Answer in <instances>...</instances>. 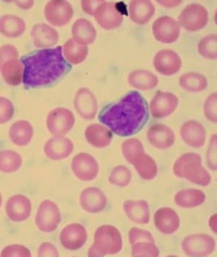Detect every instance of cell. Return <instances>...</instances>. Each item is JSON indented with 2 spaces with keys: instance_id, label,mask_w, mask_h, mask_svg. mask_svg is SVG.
I'll use <instances>...</instances> for the list:
<instances>
[{
  "instance_id": "obj_1",
  "label": "cell",
  "mask_w": 217,
  "mask_h": 257,
  "mask_svg": "<svg viewBox=\"0 0 217 257\" xmlns=\"http://www.w3.org/2000/svg\"><path fill=\"white\" fill-rule=\"evenodd\" d=\"M148 117V102L136 91H129L117 102L103 107L99 114L102 123L122 137H130L141 132Z\"/></svg>"
},
{
  "instance_id": "obj_2",
  "label": "cell",
  "mask_w": 217,
  "mask_h": 257,
  "mask_svg": "<svg viewBox=\"0 0 217 257\" xmlns=\"http://www.w3.org/2000/svg\"><path fill=\"white\" fill-rule=\"evenodd\" d=\"M21 61L24 65L23 81L29 88L50 86L72 69L63 57L62 46L34 51L21 57Z\"/></svg>"
},
{
  "instance_id": "obj_3",
  "label": "cell",
  "mask_w": 217,
  "mask_h": 257,
  "mask_svg": "<svg viewBox=\"0 0 217 257\" xmlns=\"http://www.w3.org/2000/svg\"><path fill=\"white\" fill-rule=\"evenodd\" d=\"M201 163V157L198 154H184L174 163L173 173L177 178L187 179L199 186H208L211 181V176L202 166Z\"/></svg>"
},
{
  "instance_id": "obj_4",
  "label": "cell",
  "mask_w": 217,
  "mask_h": 257,
  "mask_svg": "<svg viewBox=\"0 0 217 257\" xmlns=\"http://www.w3.org/2000/svg\"><path fill=\"white\" fill-rule=\"evenodd\" d=\"M123 246L120 230L111 225H104L96 229L94 242L90 247L89 256H104L117 254Z\"/></svg>"
},
{
  "instance_id": "obj_5",
  "label": "cell",
  "mask_w": 217,
  "mask_h": 257,
  "mask_svg": "<svg viewBox=\"0 0 217 257\" xmlns=\"http://www.w3.org/2000/svg\"><path fill=\"white\" fill-rule=\"evenodd\" d=\"M182 251L187 256H206L215 250L214 239L204 233H195L187 235L182 240Z\"/></svg>"
},
{
  "instance_id": "obj_6",
  "label": "cell",
  "mask_w": 217,
  "mask_h": 257,
  "mask_svg": "<svg viewBox=\"0 0 217 257\" xmlns=\"http://www.w3.org/2000/svg\"><path fill=\"white\" fill-rule=\"evenodd\" d=\"M208 13L205 8L200 4L186 7L178 17V24L187 32H198L208 24Z\"/></svg>"
},
{
  "instance_id": "obj_7",
  "label": "cell",
  "mask_w": 217,
  "mask_h": 257,
  "mask_svg": "<svg viewBox=\"0 0 217 257\" xmlns=\"http://www.w3.org/2000/svg\"><path fill=\"white\" fill-rule=\"evenodd\" d=\"M75 122L74 114L67 108H55L47 115V129L55 137H63L71 132Z\"/></svg>"
},
{
  "instance_id": "obj_8",
  "label": "cell",
  "mask_w": 217,
  "mask_h": 257,
  "mask_svg": "<svg viewBox=\"0 0 217 257\" xmlns=\"http://www.w3.org/2000/svg\"><path fill=\"white\" fill-rule=\"evenodd\" d=\"M36 225L39 230L44 232L55 231L61 221L60 208L51 200L41 203L36 217Z\"/></svg>"
},
{
  "instance_id": "obj_9",
  "label": "cell",
  "mask_w": 217,
  "mask_h": 257,
  "mask_svg": "<svg viewBox=\"0 0 217 257\" xmlns=\"http://www.w3.org/2000/svg\"><path fill=\"white\" fill-rule=\"evenodd\" d=\"M97 24L106 30H113L122 25L123 14L119 8L118 4L104 1L94 13Z\"/></svg>"
},
{
  "instance_id": "obj_10",
  "label": "cell",
  "mask_w": 217,
  "mask_h": 257,
  "mask_svg": "<svg viewBox=\"0 0 217 257\" xmlns=\"http://www.w3.org/2000/svg\"><path fill=\"white\" fill-rule=\"evenodd\" d=\"M71 169L78 179L91 181L98 176L99 166L94 157L86 152H81L72 160Z\"/></svg>"
},
{
  "instance_id": "obj_11",
  "label": "cell",
  "mask_w": 217,
  "mask_h": 257,
  "mask_svg": "<svg viewBox=\"0 0 217 257\" xmlns=\"http://www.w3.org/2000/svg\"><path fill=\"white\" fill-rule=\"evenodd\" d=\"M45 16L51 25L61 27L71 21L73 16V8L68 2L53 0L45 6Z\"/></svg>"
},
{
  "instance_id": "obj_12",
  "label": "cell",
  "mask_w": 217,
  "mask_h": 257,
  "mask_svg": "<svg viewBox=\"0 0 217 257\" xmlns=\"http://www.w3.org/2000/svg\"><path fill=\"white\" fill-rule=\"evenodd\" d=\"M155 39L164 44H172L178 39L180 27L177 21L169 16H161L152 26Z\"/></svg>"
},
{
  "instance_id": "obj_13",
  "label": "cell",
  "mask_w": 217,
  "mask_h": 257,
  "mask_svg": "<svg viewBox=\"0 0 217 257\" xmlns=\"http://www.w3.org/2000/svg\"><path fill=\"white\" fill-rule=\"evenodd\" d=\"M178 104V98L175 94L158 91L151 101L150 112L154 118H164L176 110Z\"/></svg>"
},
{
  "instance_id": "obj_14",
  "label": "cell",
  "mask_w": 217,
  "mask_h": 257,
  "mask_svg": "<svg viewBox=\"0 0 217 257\" xmlns=\"http://www.w3.org/2000/svg\"><path fill=\"white\" fill-rule=\"evenodd\" d=\"M60 243L66 249L76 251L82 248L88 239L87 230L79 223L67 225L60 232Z\"/></svg>"
},
{
  "instance_id": "obj_15",
  "label": "cell",
  "mask_w": 217,
  "mask_h": 257,
  "mask_svg": "<svg viewBox=\"0 0 217 257\" xmlns=\"http://www.w3.org/2000/svg\"><path fill=\"white\" fill-rule=\"evenodd\" d=\"M153 66L160 74L172 75L178 73L182 63L178 54L171 50L159 51L153 58Z\"/></svg>"
},
{
  "instance_id": "obj_16",
  "label": "cell",
  "mask_w": 217,
  "mask_h": 257,
  "mask_svg": "<svg viewBox=\"0 0 217 257\" xmlns=\"http://www.w3.org/2000/svg\"><path fill=\"white\" fill-rule=\"evenodd\" d=\"M74 107L83 119H94L98 112L95 95L89 88H80L75 95Z\"/></svg>"
},
{
  "instance_id": "obj_17",
  "label": "cell",
  "mask_w": 217,
  "mask_h": 257,
  "mask_svg": "<svg viewBox=\"0 0 217 257\" xmlns=\"http://www.w3.org/2000/svg\"><path fill=\"white\" fill-rule=\"evenodd\" d=\"M107 199L102 190L89 187L83 190L80 196V204L89 213H99L107 207Z\"/></svg>"
},
{
  "instance_id": "obj_18",
  "label": "cell",
  "mask_w": 217,
  "mask_h": 257,
  "mask_svg": "<svg viewBox=\"0 0 217 257\" xmlns=\"http://www.w3.org/2000/svg\"><path fill=\"white\" fill-rule=\"evenodd\" d=\"M6 209L10 220L15 222H23L30 217L32 202L24 195H15L8 199Z\"/></svg>"
},
{
  "instance_id": "obj_19",
  "label": "cell",
  "mask_w": 217,
  "mask_h": 257,
  "mask_svg": "<svg viewBox=\"0 0 217 257\" xmlns=\"http://www.w3.org/2000/svg\"><path fill=\"white\" fill-rule=\"evenodd\" d=\"M74 150L73 142L63 137H55L46 142L44 152L46 156L52 160H62L68 158Z\"/></svg>"
},
{
  "instance_id": "obj_20",
  "label": "cell",
  "mask_w": 217,
  "mask_h": 257,
  "mask_svg": "<svg viewBox=\"0 0 217 257\" xmlns=\"http://www.w3.org/2000/svg\"><path fill=\"white\" fill-rule=\"evenodd\" d=\"M147 139L155 148L167 150L174 145L175 135L172 128L162 124H156L147 132Z\"/></svg>"
},
{
  "instance_id": "obj_21",
  "label": "cell",
  "mask_w": 217,
  "mask_h": 257,
  "mask_svg": "<svg viewBox=\"0 0 217 257\" xmlns=\"http://www.w3.org/2000/svg\"><path fill=\"white\" fill-rule=\"evenodd\" d=\"M205 127L198 121L188 120L181 126V138L193 148H200L205 145Z\"/></svg>"
},
{
  "instance_id": "obj_22",
  "label": "cell",
  "mask_w": 217,
  "mask_h": 257,
  "mask_svg": "<svg viewBox=\"0 0 217 257\" xmlns=\"http://www.w3.org/2000/svg\"><path fill=\"white\" fill-rule=\"evenodd\" d=\"M154 225L160 232L170 235L178 230L180 220L178 214L172 208L162 207L154 214Z\"/></svg>"
},
{
  "instance_id": "obj_23",
  "label": "cell",
  "mask_w": 217,
  "mask_h": 257,
  "mask_svg": "<svg viewBox=\"0 0 217 257\" xmlns=\"http://www.w3.org/2000/svg\"><path fill=\"white\" fill-rule=\"evenodd\" d=\"M31 35L33 42L37 48H51L56 45L59 41L58 32L52 26L45 24L34 26Z\"/></svg>"
},
{
  "instance_id": "obj_24",
  "label": "cell",
  "mask_w": 217,
  "mask_h": 257,
  "mask_svg": "<svg viewBox=\"0 0 217 257\" xmlns=\"http://www.w3.org/2000/svg\"><path fill=\"white\" fill-rule=\"evenodd\" d=\"M123 209L127 217L135 223L146 225L150 221V207L143 199L127 200L124 202Z\"/></svg>"
},
{
  "instance_id": "obj_25",
  "label": "cell",
  "mask_w": 217,
  "mask_h": 257,
  "mask_svg": "<svg viewBox=\"0 0 217 257\" xmlns=\"http://www.w3.org/2000/svg\"><path fill=\"white\" fill-rule=\"evenodd\" d=\"M73 39L77 43L83 46H88L94 43L97 37L95 27L89 21L79 19L75 21L72 26Z\"/></svg>"
},
{
  "instance_id": "obj_26",
  "label": "cell",
  "mask_w": 217,
  "mask_h": 257,
  "mask_svg": "<svg viewBox=\"0 0 217 257\" xmlns=\"http://www.w3.org/2000/svg\"><path fill=\"white\" fill-rule=\"evenodd\" d=\"M85 138L96 148H105L112 140V132L102 124H91L85 131Z\"/></svg>"
},
{
  "instance_id": "obj_27",
  "label": "cell",
  "mask_w": 217,
  "mask_h": 257,
  "mask_svg": "<svg viewBox=\"0 0 217 257\" xmlns=\"http://www.w3.org/2000/svg\"><path fill=\"white\" fill-rule=\"evenodd\" d=\"M130 19L135 24L143 25L148 23L155 13V7L148 0H135L129 5Z\"/></svg>"
},
{
  "instance_id": "obj_28",
  "label": "cell",
  "mask_w": 217,
  "mask_h": 257,
  "mask_svg": "<svg viewBox=\"0 0 217 257\" xmlns=\"http://www.w3.org/2000/svg\"><path fill=\"white\" fill-rule=\"evenodd\" d=\"M34 136V128L27 120H19L11 125L9 137L11 142L19 147H26L30 143Z\"/></svg>"
},
{
  "instance_id": "obj_29",
  "label": "cell",
  "mask_w": 217,
  "mask_h": 257,
  "mask_svg": "<svg viewBox=\"0 0 217 257\" xmlns=\"http://www.w3.org/2000/svg\"><path fill=\"white\" fill-rule=\"evenodd\" d=\"M128 81L132 87L149 91L157 86L159 78L153 73L146 70H135L128 75Z\"/></svg>"
},
{
  "instance_id": "obj_30",
  "label": "cell",
  "mask_w": 217,
  "mask_h": 257,
  "mask_svg": "<svg viewBox=\"0 0 217 257\" xmlns=\"http://www.w3.org/2000/svg\"><path fill=\"white\" fill-rule=\"evenodd\" d=\"M26 30L24 19L16 15H5L0 18V34L8 38H16L22 35Z\"/></svg>"
},
{
  "instance_id": "obj_31",
  "label": "cell",
  "mask_w": 217,
  "mask_h": 257,
  "mask_svg": "<svg viewBox=\"0 0 217 257\" xmlns=\"http://www.w3.org/2000/svg\"><path fill=\"white\" fill-rule=\"evenodd\" d=\"M205 201V195L199 189H183L174 196V202L182 208H195L202 205Z\"/></svg>"
},
{
  "instance_id": "obj_32",
  "label": "cell",
  "mask_w": 217,
  "mask_h": 257,
  "mask_svg": "<svg viewBox=\"0 0 217 257\" xmlns=\"http://www.w3.org/2000/svg\"><path fill=\"white\" fill-rule=\"evenodd\" d=\"M3 79L8 84L16 86L21 84L24 78V65L19 59L7 61L0 69Z\"/></svg>"
},
{
  "instance_id": "obj_33",
  "label": "cell",
  "mask_w": 217,
  "mask_h": 257,
  "mask_svg": "<svg viewBox=\"0 0 217 257\" xmlns=\"http://www.w3.org/2000/svg\"><path fill=\"white\" fill-rule=\"evenodd\" d=\"M63 55L68 63L78 65L86 60L89 55V48L81 45L73 39H68L63 48Z\"/></svg>"
},
{
  "instance_id": "obj_34",
  "label": "cell",
  "mask_w": 217,
  "mask_h": 257,
  "mask_svg": "<svg viewBox=\"0 0 217 257\" xmlns=\"http://www.w3.org/2000/svg\"><path fill=\"white\" fill-rule=\"evenodd\" d=\"M133 165L138 174L143 180L151 181L157 176V164L152 157L145 152L137 159Z\"/></svg>"
},
{
  "instance_id": "obj_35",
  "label": "cell",
  "mask_w": 217,
  "mask_h": 257,
  "mask_svg": "<svg viewBox=\"0 0 217 257\" xmlns=\"http://www.w3.org/2000/svg\"><path fill=\"white\" fill-rule=\"evenodd\" d=\"M179 84L189 92H200L207 87L208 81L204 75L196 72H190L179 78Z\"/></svg>"
},
{
  "instance_id": "obj_36",
  "label": "cell",
  "mask_w": 217,
  "mask_h": 257,
  "mask_svg": "<svg viewBox=\"0 0 217 257\" xmlns=\"http://www.w3.org/2000/svg\"><path fill=\"white\" fill-rule=\"evenodd\" d=\"M22 163V157L16 151H0V172L14 173L21 168Z\"/></svg>"
},
{
  "instance_id": "obj_37",
  "label": "cell",
  "mask_w": 217,
  "mask_h": 257,
  "mask_svg": "<svg viewBox=\"0 0 217 257\" xmlns=\"http://www.w3.org/2000/svg\"><path fill=\"white\" fill-rule=\"evenodd\" d=\"M122 152L125 160L133 165L137 159L144 153L143 144L139 139L131 138L124 141L122 145Z\"/></svg>"
},
{
  "instance_id": "obj_38",
  "label": "cell",
  "mask_w": 217,
  "mask_h": 257,
  "mask_svg": "<svg viewBox=\"0 0 217 257\" xmlns=\"http://www.w3.org/2000/svg\"><path fill=\"white\" fill-rule=\"evenodd\" d=\"M132 173L128 167L117 165L111 172L109 181L111 184L117 187L125 188L131 182Z\"/></svg>"
},
{
  "instance_id": "obj_39",
  "label": "cell",
  "mask_w": 217,
  "mask_h": 257,
  "mask_svg": "<svg viewBox=\"0 0 217 257\" xmlns=\"http://www.w3.org/2000/svg\"><path fill=\"white\" fill-rule=\"evenodd\" d=\"M198 52L202 57L208 60H216L217 58V36L209 34L203 37L199 42Z\"/></svg>"
},
{
  "instance_id": "obj_40",
  "label": "cell",
  "mask_w": 217,
  "mask_h": 257,
  "mask_svg": "<svg viewBox=\"0 0 217 257\" xmlns=\"http://www.w3.org/2000/svg\"><path fill=\"white\" fill-rule=\"evenodd\" d=\"M133 256H159V249L153 242H138L131 245Z\"/></svg>"
},
{
  "instance_id": "obj_41",
  "label": "cell",
  "mask_w": 217,
  "mask_h": 257,
  "mask_svg": "<svg viewBox=\"0 0 217 257\" xmlns=\"http://www.w3.org/2000/svg\"><path fill=\"white\" fill-rule=\"evenodd\" d=\"M128 238L129 243L131 245L138 242L147 241L155 243L154 238L151 232L138 227H133L129 230Z\"/></svg>"
},
{
  "instance_id": "obj_42",
  "label": "cell",
  "mask_w": 217,
  "mask_h": 257,
  "mask_svg": "<svg viewBox=\"0 0 217 257\" xmlns=\"http://www.w3.org/2000/svg\"><path fill=\"white\" fill-rule=\"evenodd\" d=\"M213 93L207 97L204 103L203 111L206 119L210 122H217V95Z\"/></svg>"
},
{
  "instance_id": "obj_43",
  "label": "cell",
  "mask_w": 217,
  "mask_h": 257,
  "mask_svg": "<svg viewBox=\"0 0 217 257\" xmlns=\"http://www.w3.org/2000/svg\"><path fill=\"white\" fill-rule=\"evenodd\" d=\"M15 109L12 101L0 96V124L6 123L14 115Z\"/></svg>"
},
{
  "instance_id": "obj_44",
  "label": "cell",
  "mask_w": 217,
  "mask_h": 257,
  "mask_svg": "<svg viewBox=\"0 0 217 257\" xmlns=\"http://www.w3.org/2000/svg\"><path fill=\"white\" fill-rule=\"evenodd\" d=\"M216 134H213L210 139L208 150L206 154V163L208 168L211 170L216 171L217 168L216 149H217Z\"/></svg>"
},
{
  "instance_id": "obj_45",
  "label": "cell",
  "mask_w": 217,
  "mask_h": 257,
  "mask_svg": "<svg viewBox=\"0 0 217 257\" xmlns=\"http://www.w3.org/2000/svg\"><path fill=\"white\" fill-rule=\"evenodd\" d=\"M1 256H32V253L24 245L13 244L3 248Z\"/></svg>"
},
{
  "instance_id": "obj_46",
  "label": "cell",
  "mask_w": 217,
  "mask_h": 257,
  "mask_svg": "<svg viewBox=\"0 0 217 257\" xmlns=\"http://www.w3.org/2000/svg\"><path fill=\"white\" fill-rule=\"evenodd\" d=\"M19 53L17 48L11 44H6L0 47V69L8 60L19 57Z\"/></svg>"
},
{
  "instance_id": "obj_47",
  "label": "cell",
  "mask_w": 217,
  "mask_h": 257,
  "mask_svg": "<svg viewBox=\"0 0 217 257\" xmlns=\"http://www.w3.org/2000/svg\"><path fill=\"white\" fill-rule=\"evenodd\" d=\"M39 256H59V252L56 247L52 243H42L39 246L38 250Z\"/></svg>"
},
{
  "instance_id": "obj_48",
  "label": "cell",
  "mask_w": 217,
  "mask_h": 257,
  "mask_svg": "<svg viewBox=\"0 0 217 257\" xmlns=\"http://www.w3.org/2000/svg\"><path fill=\"white\" fill-rule=\"evenodd\" d=\"M104 1H81V7L83 11L89 16H94L96 8L100 6Z\"/></svg>"
},
{
  "instance_id": "obj_49",
  "label": "cell",
  "mask_w": 217,
  "mask_h": 257,
  "mask_svg": "<svg viewBox=\"0 0 217 257\" xmlns=\"http://www.w3.org/2000/svg\"><path fill=\"white\" fill-rule=\"evenodd\" d=\"M15 3L21 9L24 10L31 9L34 5V1H15Z\"/></svg>"
},
{
  "instance_id": "obj_50",
  "label": "cell",
  "mask_w": 217,
  "mask_h": 257,
  "mask_svg": "<svg viewBox=\"0 0 217 257\" xmlns=\"http://www.w3.org/2000/svg\"><path fill=\"white\" fill-rule=\"evenodd\" d=\"M159 4L161 5V6L165 7V8H173V7H175L178 6V5L180 4L181 2L182 1H157Z\"/></svg>"
},
{
  "instance_id": "obj_51",
  "label": "cell",
  "mask_w": 217,
  "mask_h": 257,
  "mask_svg": "<svg viewBox=\"0 0 217 257\" xmlns=\"http://www.w3.org/2000/svg\"><path fill=\"white\" fill-rule=\"evenodd\" d=\"M2 201H3V198H2V195L0 194V207H1Z\"/></svg>"
}]
</instances>
